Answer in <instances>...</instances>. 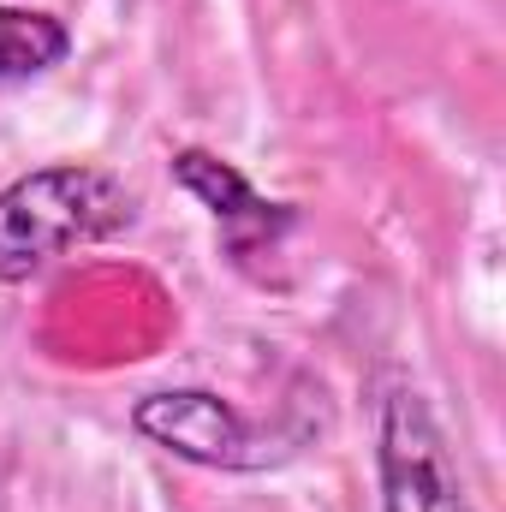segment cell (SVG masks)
Returning <instances> with one entry per match:
<instances>
[{
	"label": "cell",
	"mask_w": 506,
	"mask_h": 512,
	"mask_svg": "<svg viewBox=\"0 0 506 512\" xmlns=\"http://www.w3.org/2000/svg\"><path fill=\"white\" fill-rule=\"evenodd\" d=\"M131 227V191L102 167H36L0 191V280L18 286L78 245Z\"/></svg>",
	"instance_id": "1"
},
{
	"label": "cell",
	"mask_w": 506,
	"mask_h": 512,
	"mask_svg": "<svg viewBox=\"0 0 506 512\" xmlns=\"http://www.w3.org/2000/svg\"><path fill=\"white\" fill-rule=\"evenodd\" d=\"M381 512H471L459 465L447 453L441 423L429 417L423 393L393 387L381 405Z\"/></svg>",
	"instance_id": "2"
},
{
	"label": "cell",
	"mask_w": 506,
	"mask_h": 512,
	"mask_svg": "<svg viewBox=\"0 0 506 512\" xmlns=\"http://www.w3.org/2000/svg\"><path fill=\"white\" fill-rule=\"evenodd\" d=\"M131 429L143 441H155L161 453L185 459V465H209V471H256V465H268V447L256 441V429L209 387L143 393L131 405Z\"/></svg>",
	"instance_id": "3"
},
{
	"label": "cell",
	"mask_w": 506,
	"mask_h": 512,
	"mask_svg": "<svg viewBox=\"0 0 506 512\" xmlns=\"http://www.w3.org/2000/svg\"><path fill=\"white\" fill-rule=\"evenodd\" d=\"M173 179L227 227V233H280V227H292V209L286 203H268V197H256L251 185H245V173H233L227 161H215L209 149H179L173 155Z\"/></svg>",
	"instance_id": "4"
},
{
	"label": "cell",
	"mask_w": 506,
	"mask_h": 512,
	"mask_svg": "<svg viewBox=\"0 0 506 512\" xmlns=\"http://www.w3.org/2000/svg\"><path fill=\"white\" fill-rule=\"evenodd\" d=\"M66 48H72V36L60 18L0 6V78H42L48 66L66 60Z\"/></svg>",
	"instance_id": "5"
}]
</instances>
